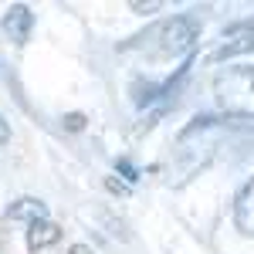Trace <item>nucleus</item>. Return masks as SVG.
<instances>
[{
    "instance_id": "obj_1",
    "label": "nucleus",
    "mask_w": 254,
    "mask_h": 254,
    "mask_svg": "<svg viewBox=\"0 0 254 254\" xmlns=\"http://www.w3.org/2000/svg\"><path fill=\"white\" fill-rule=\"evenodd\" d=\"M196 38H200V17L196 14H176L153 24L149 31H142L136 38H129L122 44V51H146L153 58H180L193 51Z\"/></svg>"
},
{
    "instance_id": "obj_2",
    "label": "nucleus",
    "mask_w": 254,
    "mask_h": 254,
    "mask_svg": "<svg viewBox=\"0 0 254 254\" xmlns=\"http://www.w3.org/2000/svg\"><path fill=\"white\" fill-rule=\"evenodd\" d=\"M214 102L231 119H254V64H237L214 78Z\"/></svg>"
},
{
    "instance_id": "obj_3",
    "label": "nucleus",
    "mask_w": 254,
    "mask_h": 254,
    "mask_svg": "<svg viewBox=\"0 0 254 254\" xmlns=\"http://www.w3.org/2000/svg\"><path fill=\"white\" fill-rule=\"evenodd\" d=\"M241 55H254V24L251 20H241V24H231L224 27L220 34V44L210 51V61H227V58H241Z\"/></svg>"
},
{
    "instance_id": "obj_4",
    "label": "nucleus",
    "mask_w": 254,
    "mask_h": 254,
    "mask_svg": "<svg viewBox=\"0 0 254 254\" xmlns=\"http://www.w3.org/2000/svg\"><path fill=\"white\" fill-rule=\"evenodd\" d=\"M3 34L14 41V44H27L31 41V31H34V14L27 3H10L3 10V20H0Z\"/></svg>"
},
{
    "instance_id": "obj_5",
    "label": "nucleus",
    "mask_w": 254,
    "mask_h": 254,
    "mask_svg": "<svg viewBox=\"0 0 254 254\" xmlns=\"http://www.w3.org/2000/svg\"><path fill=\"white\" fill-rule=\"evenodd\" d=\"M234 227L244 237H254V176L234 196Z\"/></svg>"
},
{
    "instance_id": "obj_6",
    "label": "nucleus",
    "mask_w": 254,
    "mask_h": 254,
    "mask_svg": "<svg viewBox=\"0 0 254 254\" xmlns=\"http://www.w3.org/2000/svg\"><path fill=\"white\" fill-rule=\"evenodd\" d=\"M58 241H61L58 224H51V220H34V224H27V248H31V251H44V248H51V244H58Z\"/></svg>"
},
{
    "instance_id": "obj_7",
    "label": "nucleus",
    "mask_w": 254,
    "mask_h": 254,
    "mask_svg": "<svg viewBox=\"0 0 254 254\" xmlns=\"http://www.w3.org/2000/svg\"><path fill=\"white\" fill-rule=\"evenodd\" d=\"M7 217H10V220H27V224L48 220V203L38 200V196H20V200H14V203L7 207Z\"/></svg>"
},
{
    "instance_id": "obj_8",
    "label": "nucleus",
    "mask_w": 254,
    "mask_h": 254,
    "mask_svg": "<svg viewBox=\"0 0 254 254\" xmlns=\"http://www.w3.org/2000/svg\"><path fill=\"white\" fill-rule=\"evenodd\" d=\"M116 170L126 176L129 183H136V180H139V166L132 163V159H116Z\"/></svg>"
},
{
    "instance_id": "obj_9",
    "label": "nucleus",
    "mask_w": 254,
    "mask_h": 254,
    "mask_svg": "<svg viewBox=\"0 0 254 254\" xmlns=\"http://www.w3.org/2000/svg\"><path fill=\"white\" fill-rule=\"evenodd\" d=\"M129 7H132V10H136V14H153V10H159V7H163V3H156V0H153V3H139V0H132V3H129Z\"/></svg>"
},
{
    "instance_id": "obj_10",
    "label": "nucleus",
    "mask_w": 254,
    "mask_h": 254,
    "mask_svg": "<svg viewBox=\"0 0 254 254\" xmlns=\"http://www.w3.org/2000/svg\"><path fill=\"white\" fill-rule=\"evenodd\" d=\"M64 126H68V129H75V132H78L81 126H85V116H78V112H71V116H64Z\"/></svg>"
},
{
    "instance_id": "obj_11",
    "label": "nucleus",
    "mask_w": 254,
    "mask_h": 254,
    "mask_svg": "<svg viewBox=\"0 0 254 254\" xmlns=\"http://www.w3.org/2000/svg\"><path fill=\"white\" fill-rule=\"evenodd\" d=\"M3 142H10V126L3 122V116H0V146H3Z\"/></svg>"
},
{
    "instance_id": "obj_12",
    "label": "nucleus",
    "mask_w": 254,
    "mask_h": 254,
    "mask_svg": "<svg viewBox=\"0 0 254 254\" xmlns=\"http://www.w3.org/2000/svg\"><path fill=\"white\" fill-rule=\"evenodd\" d=\"M71 254H95L88 244H71Z\"/></svg>"
},
{
    "instance_id": "obj_13",
    "label": "nucleus",
    "mask_w": 254,
    "mask_h": 254,
    "mask_svg": "<svg viewBox=\"0 0 254 254\" xmlns=\"http://www.w3.org/2000/svg\"><path fill=\"white\" fill-rule=\"evenodd\" d=\"M109 190H116V193H126L129 187H126V183H116V180H109Z\"/></svg>"
}]
</instances>
